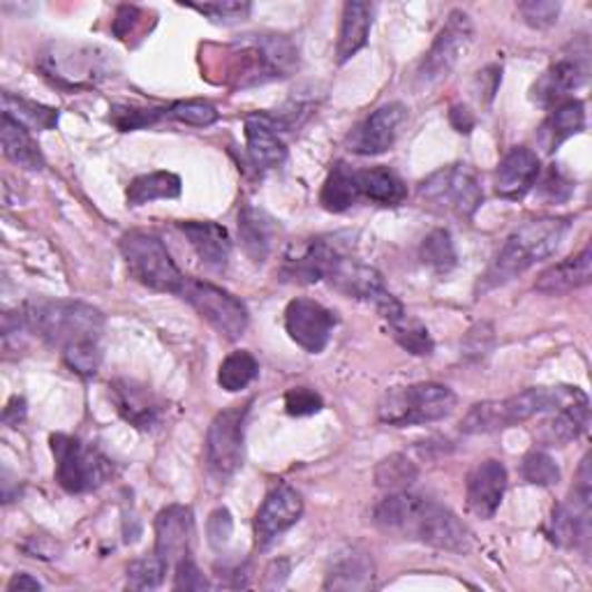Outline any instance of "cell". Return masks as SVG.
<instances>
[{
	"label": "cell",
	"instance_id": "cell-30",
	"mask_svg": "<svg viewBox=\"0 0 592 592\" xmlns=\"http://www.w3.org/2000/svg\"><path fill=\"white\" fill-rule=\"evenodd\" d=\"M373 576H375V568H373L371 555L362 551H352L332 568V572L327 574V581H324V588L327 590H368L373 588Z\"/></svg>",
	"mask_w": 592,
	"mask_h": 592
},
{
	"label": "cell",
	"instance_id": "cell-4",
	"mask_svg": "<svg viewBox=\"0 0 592 592\" xmlns=\"http://www.w3.org/2000/svg\"><path fill=\"white\" fill-rule=\"evenodd\" d=\"M454 407L456 394L450 387L435 382H420L384 394L377 405V417L382 424L405 428L440 422L450 417Z\"/></svg>",
	"mask_w": 592,
	"mask_h": 592
},
{
	"label": "cell",
	"instance_id": "cell-7",
	"mask_svg": "<svg viewBox=\"0 0 592 592\" xmlns=\"http://www.w3.org/2000/svg\"><path fill=\"white\" fill-rule=\"evenodd\" d=\"M420 197L431 209L470 220L484 201L477 174L467 165H450L433 171L420 184Z\"/></svg>",
	"mask_w": 592,
	"mask_h": 592
},
{
	"label": "cell",
	"instance_id": "cell-44",
	"mask_svg": "<svg viewBox=\"0 0 592 592\" xmlns=\"http://www.w3.org/2000/svg\"><path fill=\"white\" fill-rule=\"evenodd\" d=\"M63 359L77 375L91 377L98 373V368L102 364V352H100L98 343H81V345L68 347L63 352Z\"/></svg>",
	"mask_w": 592,
	"mask_h": 592
},
{
	"label": "cell",
	"instance_id": "cell-49",
	"mask_svg": "<svg viewBox=\"0 0 592 592\" xmlns=\"http://www.w3.org/2000/svg\"><path fill=\"white\" fill-rule=\"evenodd\" d=\"M209 581L204 579L199 568L188 558L176 562V579H174V590H206Z\"/></svg>",
	"mask_w": 592,
	"mask_h": 592
},
{
	"label": "cell",
	"instance_id": "cell-48",
	"mask_svg": "<svg viewBox=\"0 0 592 592\" xmlns=\"http://www.w3.org/2000/svg\"><path fill=\"white\" fill-rule=\"evenodd\" d=\"M146 12L137 6H121L116 10V19H114V36L118 40H130V36H137L139 26L144 23Z\"/></svg>",
	"mask_w": 592,
	"mask_h": 592
},
{
	"label": "cell",
	"instance_id": "cell-26",
	"mask_svg": "<svg viewBox=\"0 0 592 592\" xmlns=\"http://www.w3.org/2000/svg\"><path fill=\"white\" fill-rule=\"evenodd\" d=\"M276 236V220L264 214L250 204H244L239 211V239L246 250V255L255 262L262 264L272 253Z\"/></svg>",
	"mask_w": 592,
	"mask_h": 592
},
{
	"label": "cell",
	"instance_id": "cell-15",
	"mask_svg": "<svg viewBox=\"0 0 592 592\" xmlns=\"http://www.w3.org/2000/svg\"><path fill=\"white\" fill-rule=\"evenodd\" d=\"M407 118V109L401 102H389L375 109L366 121L349 135V151L357 156L387 154L396 144L398 132Z\"/></svg>",
	"mask_w": 592,
	"mask_h": 592
},
{
	"label": "cell",
	"instance_id": "cell-51",
	"mask_svg": "<svg viewBox=\"0 0 592 592\" xmlns=\"http://www.w3.org/2000/svg\"><path fill=\"white\" fill-rule=\"evenodd\" d=\"M542 193L551 199V201H565L572 195V184L565 181V176H562L555 167L546 174V179L542 184Z\"/></svg>",
	"mask_w": 592,
	"mask_h": 592
},
{
	"label": "cell",
	"instance_id": "cell-45",
	"mask_svg": "<svg viewBox=\"0 0 592 592\" xmlns=\"http://www.w3.org/2000/svg\"><path fill=\"white\" fill-rule=\"evenodd\" d=\"M519 14L527 26L542 31V28H551L558 21L560 3L555 0H525V3H519Z\"/></svg>",
	"mask_w": 592,
	"mask_h": 592
},
{
	"label": "cell",
	"instance_id": "cell-33",
	"mask_svg": "<svg viewBox=\"0 0 592 592\" xmlns=\"http://www.w3.org/2000/svg\"><path fill=\"white\" fill-rule=\"evenodd\" d=\"M3 114L10 116L12 121L21 124L28 130H53L58 126V109L38 105L33 100L17 98L12 93H3Z\"/></svg>",
	"mask_w": 592,
	"mask_h": 592
},
{
	"label": "cell",
	"instance_id": "cell-53",
	"mask_svg": "<svg viewBox=\"0 0 592 592\" xmlns=\"http://www.w3.org/2000/svg\"><path fill=\"white\" fill-rule=\"evenodd\" d=\"M289 574V562L287 560H276L269 565V570H266V576H264V588H280L285 583Z\"/></svg>",
	"mask_w": 592,
	"mask_h": 592
},
{
	"label": "cell",
	"instance_id": "cell-34",
	"mask_svg": "<svg viewBox=\"0 0 592 592\" xmlns=\"http://www.w3.org/2000/svg\"><path fill=\"white\" fill-rule=\"evenodd\" d=\"M585 128V107L579 100H565L560 102L549 118L546 132H549V151H558L562 141L583 132Z\"/></svg>",
	"mask_w": 592,
	"mask_h": 592
},
{
	"label": "cell",
	"instance_id": "cell-38",
	"mask_svg": "<svg viewBox=\"0 0 592 592\" xmlns=\"http://www.w3.org/2000/svg\"><path fill=\"white\" fill-rule=\"evenodd\" d=\"M392 332H394V338L410 352L414 354V357H431L433 349H435V343L428 334V329L424 327L422 322L412 319L407 313L396 319L394 324H389Z\"/></svg>",
	"mask_w": 592,
	"mask_h": 592
},
{
	"label": "cell",
	"instance_id": "cell-24",
	"mask_svg": "<svg viewBox=\"0 0 592 592\" xmlns=\"http://www.w3.org/2000/svg\"><path fill=\"white\" fill-rule=\"evenodd\" d=\"M373 14L375 8L371 3H362V0H349V3H345L336 47L338 63H347L352 56H357L368 45Z\"/></svg>",
	"mask_w": 592,
	"mask_h": 592
},
{
	"label": "cell",
	"instance_id": "cell-36",
	"mask_svg": "<svg viewBox=\"0 0 592 592\" xmlns=\"http://www.w3.org/2000/svg\"><path fill=\"white\" fill-rule=\"evenodd\" d=\"M420 480V470L405 454H392L375 467V484L384 491H407Z\"/></svg>",
	"mask_w": 592,
	"mask_h": 592
},
{
	"label": "cell",
	"instance_id": "cell-19",
	"mask_svg": "<svg viewBox=\"0 0 592 592\" xmlns=\"http://www.w3.org/2000/svg\"><path fill=\"white\" fill-rule=\"evenodd\" d=\"M507 491V467L500 461H484L467 477V507L480 519H493Z\"/></svg>",
	"mask_w": 592,
	"mask_h": 592
},
{
	"label": "cell",
	"instance_id": "cell-17",
	"mask_svg": "<svg viewBox=\"0 0 592 592\" xmlns=\"http://www.w3.org/2000/svg\"><path fill=\"white\" fill-rule=\"evenodd\" d=\"M195 540L193 510L186 505H171L156 519V555L167 565H174L190 555Z\"/></svg>",
	"mask_w": 592,
	"mask_h": 592
},
{
	"label": "cell",
	"instance_id": "cell-32",
	"mask_svg": "<svg viewBox=\"0 0 592 592\" xmlns=\"http://www.w3.org/2000/svg\"><path fill=\"white\" fill-rule=\"evenodd\" d=\"M420 502H422L420 495H412L407 491L389 493L375 507L373 523L384 532H401V535H405V530H407L414 512H417Z\"/></svg>",
	"mask_w": 592,
	"mask_h": 592
},
{
	"label": "cell",
	"instance_id": "cell-9",
	"mask_svg": "<svg viewBox=\"0 0 592 592\" xmlns=\"http://www.w3.org/2000/svg\"><path fill=\"white\" fill-rule=\"evenodd\" d=\"M248 405H231L218 412L206 433V463L216 477L227 480L244 465V428Z\"/></svg>",
	"mask_w": 592,
	"mask_h": 592
},
{
	"label": "cell",
	"instance_id": "cell-3",
	"mask_svg": "<svg viewBox=\"0 0 592 592\" xmlns=\"http://www.w3.org/2000/svg\"><path fill=\"white\" fill-rule=\"evenodd\" d=\"M28 329L47 345L68 349L81 343H98L105 332V315L83 302H42L26 310Z\"/></svg>",
	"mask_w": 592,
	"mask_h": 592
},
{
	"label": "cell",
	"instance_id": "cell-43",
	"mask_svg": "<svg viewBox=\"0 0 592 592\" xmlns=\"http://www.w3.org/2000/svg\"><path fill=\"white\" fill-rule=\"evenodd\" d=\"M186 8L204 14L206 19H211L214 23H239L244 19H248L253 6L250 3H241V0H223V3H184Z\"/></svg>",
	"mask_w": 592,
	"mask_h": 592
},
{
	"label": "cell",
	"instance_id": "cell-27",
	"mask_svg": "<svg viewBox=\"0 0 592 592\" xmlns=\"http://www.w3.org/2000/svg\"><path fill=\"white\" fill-rule=\"evenodd\" d=\"M0 139H3V154L10 162L31 171L45 169V156L40 151V146L36 144L31 130L12 121V118L6 114L3 121H0Z\"/></svg>",
	"mask_w": 592,
	"mask_h": 592
},
{
	"label": "cell",
	"instance_id": "cell-1",
	"mask_svg": "<svg viewBox=\"0 0 592 592\" xmlns=\"http://www.w3.org/2000/svg\"><path fill=\"white\" fill-rule=\"evenodd\" d=\"M568 231V218H540L521 225L489 266L486 276L482 278V292L505 285L527 272L530 266L555 255Z\"/></svg>",
	"mask_w": 592,
	"mask_h": 592
},
{
	"label": "cell",
	"instance_id": "cell-5",
	"mask_svg": "<svg viewBox=\"0 0 592 592\" xmlns=\"http://www.w3.org/2000/svg\"><path fill=\"white\" fill-rule=\"evenodd\" d=\"M121 255L130 276L144 287L162 294H181L188 276L176 266L160 236L151 231H128L121 239Z\"/></svg>",
	"mask_w": 592,
	"mask_h": 592
},
{
	"label": "cell",
	"instance_id": "cell-50",
	"mask_svg": "<svg viewBox=\"0 0 592 592\" xmlns=\"http://www.w3.org/2000/svg\"><path fill=\"white\" fill-rule=\"evenodd\" d=\"M491 345H493V329L491 324H480V327L472 329L465 338V357H486V354L491 352Z\"/></svg>",
	"mask_w": 592,
	"mask_h": 592
},
{
	"label": "cell",
	"instance_id": "cell-47",
	"mask_svg": "<svg viewBox=\"0 0 592 592\" xmlns=\"http://www.w3.org/2000/svg\"><path fill=\"white\" fill-rule=\"evenodd\" d=\"M231 532H234V521H231L229 510L225 507L214 510L209 521H206V537H209V544L216 551H223L229 544Z\"/></svg>",
	"mask_w": 592,
	"mask_h": 592
},
{
	"label": "cell",
	"instance_id": "cell-18",
	"mask_svg": "<svg viewBox=\"0 0 592 592\" xmlns=\"http://www.w3.org/2000/svg\"><path fill=\"white\" fill-rule=\"evenodd\" d=\"M588 75H590L588 51L560 58V61L553 63L540 77V81L532 86V98H535L540 105L565 102L570 93H574L576 88H581L588 81Z\"/></svg>",
	"mask_w": 592,
	"mask_h": 592
},
{
	"label": "cell",
	"instance_id": "cell-42",
	"mask_svg": "<svg viewBox=\"0 0 592 592\" xmlns=\"http://www.w3.org/2000/svg\"><path fill=\"white\" fill-rule=\"evenodd\" d=\"M165 116V109H141V107H130V105H116L111 109L109 121L121 130V132H132L158 124Z\"/></svg>",
	"mask_w": 592,
	"mask_h": 592
},
{
	"label": "cell",
	"instance_id": "cell-41",
	"mask_svg": "<svg viewBox=\"0 0 592 592\" xmlns=\"http://www.w3.org/2000/svg\"><path fill=\"white\" fill-rule=\"evenodd\" d=\"M521 475L527 484L553 486L560 482V467L546 452H530L521 463Z\"/></svg>",
	"mask_w": 592,
	"mask_h": 592
},
{
	"label": "cell",
	"instance_id": "cell-6",
	"mask_svg": "<svg viewBox=\"0 0 592 592\" xmlns=\"http://www.w3.org/2000/svg\"><path fill=\"white\" fill-rule=\"evenodd\" d=\"M51 452L56 458V482L68 493H91L114 475L111 461L79 437L51 435Z\"/></svg>",
	"mask_w": 592,
	"mask_h": 592
},
{
	"label": "cell",
	"instance_id": "cell-13",
	"mask_svg": "<svg viewBox=\"0 0 592 592\" xmlns=\"http://www.w3.org/2000/svg\"><path fill=\"white\" fill-rule=\"evenodd\" d=\"M336 322L334 310L313 299H294L285 308V329L289 338L308 354H319L329 345Z\"/></svg>",
	"mask_w": 592,
	"mask_h": 592
},
{
	"label": "cell",
	"instance_id": "cell-25",
	"mask_svg": "<svg viewBox=\"0 0 592 592\" xmlns=\"http://www.w3.org/2000/svg\"><path fill=\"white\" fill-rule=\"evenodd\" d=\"M111 394H114L118 412L124 414L126 422H130L137 428L156 426L160 417V405L146 387H139V384L135 382L121 379V382H114Z\"/></svg>",
	"mask_w": 592,
	"mask_h": 592
},
{
	"label": "cell",
	"instance_id": "cell-35",
	"mask_svg": "<svg viewBox=\"0 0 592 592\" xmlns=\"http://www.w3.org/2000/svg\"><path fill=\"white\" fill-rule=\"evenodd\" d=\"M257 375H259V364L253 354L248 349H236L220 364L218 384L225 392L236 394L244 392L250 382H255Z\"/></svg>",
	"mask_w": 592,
	"mask_h": 592
},
{
	"label": "cell",
	"instance_id": "cell-22",
	"mask_svg": "<svg viewBox=\"0 0 592 592\" xmlns=\"http://www.w3.org/2000/svg\"><path fill=\"white\" fill-rule=\"evenodd\" d=\"M179 229L186 234V239L199 255V259L214 272H225L231 255V239L229 231L209 220H186L179 223Z\"/></svg>",
	"mask_w": 592,
	"mask_h": 592
},
{
	"label": "cell",
	"instance_id": "cell-16",
	"mask_svg": "<svg viewBox=\"0 0 592 592\" xmlns=\"http://www.w3.org/2000/svg\"><path fill=\"white\" fill-rule=\"evenodd\" d=\"M285 126L274 114H250L246 118V144L248 156L257 169H276L287 160V144L280 132Z\"/></svg>",
	"mask_w": 592,
	"mask_h": 592
},
{
	"label": "cell",
	"instance_id": "cell-52",
	"mask_svg": "<svg viewBox=\"0 0 592 592\" xmlns=\"http://www.w3.org/2000/svg\"><path fill=\"white\" fill-rule=\"evenodd\" d=\"M450 124L461 135H470L472 130H475V126H477L475 114L470 111L467 105H452V109H450Z\"/></svg>",
	"mask_w": 592,
	"mask_h": 592
},
{
	"label": "cell",
	"instance_id": "cell-55",
	"mask_svg": "<svg viewBox=\"0 0 592 592\" xmlns=\"http://www.w3.org/2000/svg\"><path fill=\"white\" fill-rule=\"evenodd\" d=\"M17 590H42V583L33 579L31 574H14L12 581L8 583V592H17Z\"/></svg>",
	"mask_w": 592,
	"mask_h": 592
},
{
	"label": "cell",
	"instance_id": "cell-46",
	"mask_svg": "<svg viewBox=\"0 0 592 592\" xmlns=\"http://www.w3.org/2000/svg\"><path fill=\"white\" fill-rule=\"evenodd\" d=\"M322 396L308 387H296L285 394V410L292 417H310V414L322 412Z\"/></svg>",
	"mask_w": 592,
	"mask_h": 592
},
{
	"label": "cell",
	"instance_id": "cell-31",
	"mask_svg": "<svg viewBox=\"0 0 592 592\" xmlns=\"http://www.w3.org/2000/svg\"><path fill=\"white\" fill-rule=\"evenodd\" d=\"M184 184L179 174L171 171H151L141 174L128 186V204L144 206L158 199H176L181 195Z\"/></svg>",
	"mask_w": 592,
	"mask_h": 592
},
{
	"label": "cell",
	"instance_id": "cell-40",
	"mask_svg": "<svg viewBox=\"0 0 592 592\" xmlns=\"http://www.w3.org/2000/svg\"><path fill=\"white\" fill-rule=\"evenodd\" d=\"M167 562L160 555H148L130 562L128 568V588L130 590H156L162 585L167 574Z\"/></svg>",
	"mask_w": 592,
	"mask_h": 592
},
{
	"label": "cell",
	"instance_id": "cell-39",
	"mask_svg": "<svg viewBox=\"0 0 592 592\" xmlns=\"http://www.w3.org/2000/svg\"><path fill=\"white\" fill-rule=\"evenodd\" d=\"M165 116L193 128H209L218 121L220 111L206 100H181L165 109Z\"/></svg>",
	"mask_w": 592,
	"mask_h": 592
},
{
	"label": "cell",
	"instance_id": "cell-29",
	"mask_svg": "<svg viewBox=\"0 0 592 592\" xmlns=\"http://www.w3.org/2000/svg\"><path fill=\"white\" fill-rule=\"evenodd\" d=\"M359 193L379 206H398L407 199V186L389 167L359 169Z\"/></svg>",
	"mask_w": 592,
	"mask_h": 592
},
{
	"label": "cell",
	"instance_id": "cell-28",
	"mask_svg": "<svg viewBox=\"0 0 592 592\" xmlns=\"http://www.w3.org/2000/svg\"><path fill=\"white\" fill-rule=\"evenodd\" d=\"M362 199L359 193V169H352L347 162H336L324 181L319 201L327 211L343 214Z\"/></svg>",
	"mask_w": 592,
	"mask_h": 592
},
{
	"label": "cell",
	"instance_id": "cell-37",
	"mask_svg": "<svg viewBox=\"0 0 592 592\" xmlns=\"http://www.w3.org/2000/svg\"><path fill=\"white\" fill-rule=\"evenodd\" d=\"M420 257L437 274H447L456 266V248L450 229H433L422 241Z\"/></svg>",
	"mask_w": 592,
	"mask_h": 592
},
{
	"label": "cell",
	"instance_id": "cell-54",
	"mask_svg": "<svg viewBox=\"0 0 592 592\" xmlns=\"http://www.w3.org/2000/svg\"><path fill=\"white\" fill-rule=\"evenodd\" d=\"M23 420H26V401L19 398V396H14V398L8 403L6 412H3V422H6L8 426H19Z\"/></svg>",
	"mask_w": 592,
	"mask_h": 592
},
{
	"label": "cell",
	"instance_id": "cell-20",
	"mask_svg": "<svg viewBox=\"0 0 592 592\" xmlns=\"http://www.w3.org/2000/svg\"><path fill=\"white\" fill-rule=\"evenodd\" d=\"M540 156L527 146H516L502 158L495 171V193L502 199H521L540 179Z\"/></svg>",
	"mask_w": 592,
	"mask_h": 592
},
{
	"label": "cell",
	"instance_id": "cell-12",
	"mask_svg": "<svg viewBox=\"0 0 592 592\" xmlns=\"http://www.w3.org/2000/svg\"><path fill=\"white\" fill-rule=\"evenodd\" d=\"M70 49V47H68ZM102 49L98 47H75L70 51H63L61 47H53L51 53H45L40 68L45 77L53 79L58 86H70V88H81V86H91L98 79L105 77L107 68V53H100Z\"/></svg>",
	"mask_w": 592,
	"mask_h": 592
},
{
	"label": "cell",
	"instance_id": "cell-2",
	"mask_svg": "<svg viewBox=\"0 0 592 592\" xmlns=\"http://www.w3.org/2000/svg\"><path fill=\"white\" fill-rule=\"evenodd\" d=\"M585 394L579 387H532L505 401H484L472 405L461 422V431L465 435L495 433L523 424L537 414L553 412L562 405L574 403Z\"/></svg>",
	"mask_w": 592,
	"mask_h": 592
},
{
	"label": "cell",
	"instance_id": "cell-11",
	"mask_svg": "<svg viewBox=\"0 0 592 592\" xmlns=\"http://www.w3.org/2000/svg\"><path fill=\"white\" fill-rule=\"evenodd\" d=\"M405 535L420 540L428 546H435L440 551H450L458 555H465L472 546L470 530L465 527V523L450 507L424 497L420 502L417 512H414Z\"/></svg>",
	"mask_w": 592,
	"mask_h": 592
},
{
	"label": "cell",
	"instance_id": "cell-8",
	"mask_svg": "<svg viewBox=\"0 0 592 592\" xmlns=\"http://www.w3.org/2000/svg\"><path fill=\"white\" fill-rule=\"evenodd\" d=\"M179 296H184L199 317L209 322L223 338L239 341L246 334L250 313L239 296H234L231 292L199 278H186Z\"/></svg>",
	"mask_w": 592,
	"mask_h": 592
},
{
	"label": "cell",
	"instance_id": "cell-14",
	"mask_svg": "<svg viewBox=\"0 0 592 592\" xmlns=\"http://www.w3.org/2000/svg\"><path fill=\"white\" fill-rule=\"evenodd\" d=\"M304 514V497L289 484H278L264 497L255 514V542L259 549L272 546L285 530L299 523Z\"/></svg>",
	"mask_w": 592,
	"mask_h": 592
},
{
	"label": "cell",
	"instance_id": "cell-23",
	"mask_svg": "<svg viewBox=\"0 0 592 592\" xmlns=\"http://www.w3.org/2000/svg\"><path fill=\"white\" fill-rule=\"evenodd\" d=\"M592 280V248L585 246L579 255H572L562 259L560 264L546 269L537 283L535 289L542 294H568L579 287L590 285Z\"/></svg>",
	"mask_w": 592,
	"mask_h": 592
},
{
	"label": "cell",
	"instance_id": "cell-10",
	"mask_svg": "<svg viewBox=\"0 0 592 592\" xmlns=\"http://www.w3.org/2000/svg\"><path fill=\"white\" fill-rule=\"evenodd\" d=\"M472 36H475V28H472L470 17L463 10H454L440 28V33L426 51L424 61L420 63L417 83L422 88H431L442 79H447L450 72L456 68L458 58L467 51Z\"/></svg>",
	"mask_w": 592,
	"mask_h": 592
},
{
	"label": "cell",
	"instance_id": "cell-21",
	"mask_svg": "<svg viewBox=\"0 0 592 592\" xmlns=\"http://www.w3.org/2000/svg\"><path fill=\"white\" fill-rule=\"evenodd\" d=\"M590 424V403L588 396L562 405L553 410L549 420H544L537 431L535 440L544 447H568L570 442L579 440Z\"/></svg>",
	"mask_w": 592,
	"mask_h": 592
}]
</instances>
